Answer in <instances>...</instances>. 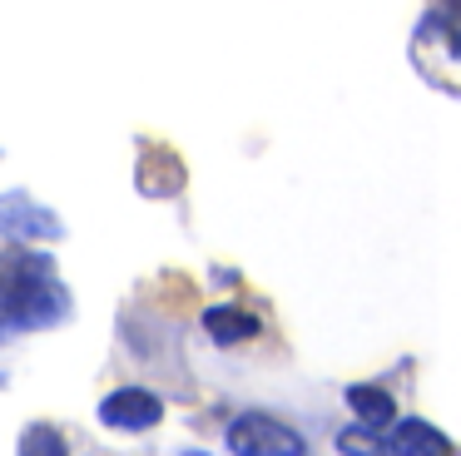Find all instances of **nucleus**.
I'll return each mask as SVG.
<instances>
[{
	"mask_svg": "<svg viewBox=\"0 0 461 456\" xmlns=\"http://www.w3.org/2000/svg\"><path fill=\"white\" fill-rule=\"evenodd\" d=\"M70 297H65L60 278H55L50 258L41 253H0V323L11 327H50L65 317Z\"/></svg>",
	"mask_w": 461,
	"mask_h": 456,
	"instance_id": "1",
	"label": "nucleus"
},
{
	"mask_svg": "<svg viewBox=\"0 0 461 456\" xmlns=\"http://www.w3.org/2000/svg\"><path fill=\"white\" fill-rule=\"evenodd\" d=\"M229 446L233 456H303L308 442H303L293 426H283L278 416H263V412H249L229 426Z\"/></svg>",
	"mask_w": 461,
	"mask_h": 456,
	"instance_id": "2",
	"label": "nucleus"
},
{
	"mask_svg": "<svg viewBox=\"0 0 461 456\" xmlns=\"http://www.w3.org/2000/svg\"><path fill=\"white\" fill-rule=\"evenodd\" d=\"M0 233L15 238V243H41V238H60V218L50 208L31 204V198L11 194L0 198Z\"/></svg>",
	"mask_w": 461,
	"mask_h": 456,
	"instance_id": "3",
	"label": "nucleus"
},
{
	"mask_svg": "<svg viewBox=\"0 0 461 456\" xmlns=\"http://www.w3.org/2000/svg\"><path fill=\"white\" fill-rule=\"evenodd\" d=\"M159 416H164V402L154 392H144V387H124V392H114L100 402V422L120 426V432H144V426H154Z\"/></svg>",
	"mask_w": 461,
	"mask_h": 456,
	"instance_id": "4",
	"label": "nucleus"
},
{
	"mask_svg": "<svg viewBox=\"0 0 461 456\" xmlns=\"http://www.w3.org/2000/svg\"><path fill=\"white\" fill-rule=\"evenodd\" d=\"M392 456H451V442L437 432L431 422H397V432H392Z\"/></svg>",
	"mask_w": 461,
	"mask_h": 456,
	"instance_id": "5",
	"label": "nucleus"
},
{
	"mask_svg": "<svg viewBox=\"0 0 461 456\" xmlns=\"http://www.w3.org/2000/svg\"><path fill=\"white\" fill-rule=\"evenodd\" d=\"M348 406L357 412V426H367V432H382V426L397 416V402H392L382 387H367V382L348 387Z\"/></svg>",
	"mask_w": 461,
	"mask_h": 456,
	"instance_id": "6",
	"label": "nucleus"
},
{
	"mask_svg": "<svg viewBox=\"0 0 461 456\" xmlns=\"http://www.w3.org/2000/svg\"><path fill=\"white\" fill-rule=\"evenodd\" d=\"M203 327H209L213 342H243V337H258V317L239 313V307H213V313L203 317Z\"/></svg>",
	"mask_w": 461,
	"mask_h": 456,
	"instance_id": "7",
	"label": "nucleus"
},
{
	"mask_svg": "<svg viewBox=\"0 0 461 456\" xmlns=\"http://www.w3.org/2000/svg\"><path fill=\"white\" fill-rule=\"evenodd\" d=\"M338 451L342 456H392V446L382 442V432H367V426H348L338 436Z\"/></svg>",
	"mask_w": 461,
	"mask_h": 456,
	"instance_id": "8",
	"label": "nucleus"
},
{
	"mask_svg": "<svg viewBox=\"0 0 461 456\" xmlns=\"http://www.w3.org/2000/svg\"><path fill=\"white\" fill-rule=\"evenodd\" d=\"M21 456H65V442L50 432V426H31L21 442Z\"/></svg>",
	"mask_w": 461,
	"mask_h": 456,
	"instance_id": "9",
	"label": "nucleus"
}]
</instances>
